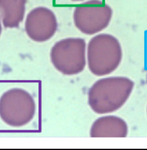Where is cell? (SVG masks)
Returning a JSON list of instances; mask_svg holds the SVG:
<instances>
[{"mask_svg": "<svg viewBox=\"0 0 147 150\" xmlns=\"http://www.w3.org/2000/svg\"><path fill=\"white\" fill-rule=\"evenodd\" d=\"M134 86V82L126 76L102 78L88 90V105L95 113L99 115L115 112L129 100Z\"/></svg>", "mask_w": 147, "mask_h": 150, "instance_id": "1", "label": "cell"}, {"mask_svg": "<svg viewBox=\"0 0 147 150\" xmlns=\"http://www.w3.org/2000/svg\"><path fill=\"white\" fill-rule=\"evenodd\" d=\"M88 69L94 75L105 76L115 71L123 58L120 42L112 35L98 33L88 42L86 50Z\"/></svg>", "mask_w": 147, "mask_h": 150, "instance_id": "2", "label": "cell"}, {"mask_svg": "<svg viewBox=\"0 0 147 150\" xmlns=\"http://www.w3.org/2000/svg\"><path fill=\"white\" fill-rule=\"evenodd\" d=\"M86 44L84 39L70 38L55 44L51 51V60L59 72L67 75L81 73L86 64Z\"/></svg>", "mask_w": 147, "mask_h": 150, "instance_id": "3", "label": "cell"}, {"mask_svg": "<svg viewBox=\"0 0 147 150\" xmlns=\"http://www.w3.org/2000/svg\"><path fill=\"white\" fill-rule=\"evenodd\" d=\"M36 112L35 102L27 91L15 88L0 98V117L9 126L20 127L28 124Z\"/></svg>", "mask_w": 147, "mask_h": 150, "instance_id": "4", "label": "cell"}, {"mask_svg": "<svg viewBox=\"0 0 147 150\" xmlns=\"http://www.w3.org/2000/svg\"><path fill=\"white\" fill-rule=\"evenodd\" d=\"M112 16V9L106 4L100 0H88L75 8L74 23L82 33L97 35L109 26Z\"/></svg>", "mask_w": 147, "mask_h": 150, "instance_id": "5", "label": "cell"}, {"mask_svg": "<svg viewBox=\"0 0 147 150\" xmlns=\"http://www.w3.org/2000/svg\"><path fill=\"white\" fill-rule=\"evenodd\" d=\"M58 27L55 14L45 6L33 8L25 18V32L30 39L36 42H44L51 39L55 34Z\"/></svg>", "mask_w": 147, "mask_h": 150, "instance_id": "6", "label": "cell"}, {"mask_svg": "<svg viewBox=\"0 0 147 150\" xmlns=\"http://www.w3.org/2000/svg\"><path fill=\"white\" fill-rule=\"evenodd\" d=\"M129 128L127 122L120 117L103 115L93 123L90 131L91 137H125Z\"/></svg>", "mask_w": 147, "mask_h": 150, "instance_id": "7", "label": "cell"}, {"mask_svg": "<svg viewBox=\"0 0 147 150\" xmlns=\"http://www.w3.org/2000/svg\"><path fill=\"white\" fill-rule=\"evenodd\" d=\"M27 0H0V18L6 28H17L23 21Z\"/></svg>", "mask_w": 147, "mask_h": 150, "instance_id": "8", "label": "cell"}, {"mask_svg": "<svg viewBox=\"0 0 147 150\" xmlns=\"http://www.w3.org/2000/svg\"><path fill=\"white\" fill-rule=\"evenodd\" d=\"M2 30V24L1 18H0V36H1V35Z\"/></svg>", "mask_w": 147, "mask_h": 150, "instance_id": "9", "label": "cell"}, {"mask_svg": "<svg viewBox=\"0 0 147 150\" xmlns=\"http://www.w3.org/2000/svg\"><path fill=\"white\" fill-rule=\"evenodd\" d=\"M73 2H84V1H88V0H71Z\"/></svg>", "mask_w": 147, "mask_h": 150, "instance_id": "10", "label": "cell"}, {"mask_svg": "<svg viewBox=\"0 0 147 150\" xmlns=\"http://www.w3.org/2000/svg\"></svg>", "mask_w": 147, "mask_h": 150, "instance_id": "11", "label": "cell"}]
</instances>
